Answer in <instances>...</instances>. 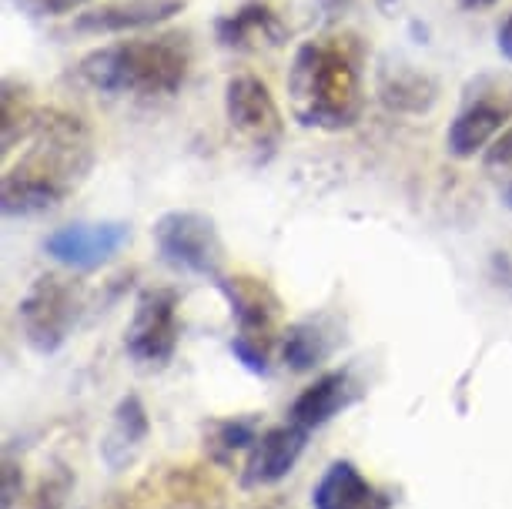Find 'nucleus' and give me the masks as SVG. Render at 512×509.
<instances>
[{"label":"nucleus","instance_id":"obj_24","mask_svg":"<svg viewBox=\"0 0 512 509\" xmlns=\"http://www.w3.org/2000/svg\"><path fill=\"white\" fill-rule=\"evenodd\" d=\"M24 496V476L14 463H4V509H14Z\"/></svg>","mask_w":512,"mask_h":509},{"label":"nucleus","instance_id":"obj_7","mask_svg":"<svg viewBox=\"0 0 512 509\" xmlns=\"http://www.w3.org/2000/svg\"><path fill=\"white\" fill-rule=\"evenodd\" d=\"M225 118L231 131L248 144L251 151H258V158L275 155V148L282 144L285 118L278 108L272 88L255 78V74H235L225 84Z\"/></svg>","mask_w":512,"mask_h":509},{"label":"nucleus","instance_id":"obj_14","mask_svg":"<svg viewBox=\"0 0 512 509\" xmlns=\"http://www.w3.org/2000/svg\"><path fill=\"white\" fill-rule=\"evenodd\" d=\"M315 509H385L375 486L352 463H332L312 493Z\"/></svg>","mask_w":512,"mask_h":509},{"label":"nucleus","instance_id":"obj_4","mask_svg":"<svg viewBox=\"0 0 512 509\" xmlns=\"http://www.w3.org/2000/svg\"><path fill=\"white\" fill-rule=\"evenodd\" d=\"M81 309V288L61 275H41L17 305V322L27 345L41 355L57 352L71 339Z\"/></svg>","mask_w":512,"mask_h":509},{"label":"nucleus","instance_id":"obj_8","mask_svg":"<svg viewBox=\"0 0 512 509\" xmlns=\"http://www.w3.org/2000/svg\"><path fill=\"white\" fill-rule=\"evenodd\" d=\"M178 292L144 288L134 302V315L124 335V349L141 366H164L178 349Z\"/></svg>","mask_w":512,"mask_h":509},{"label":"nucleus","instance_id":"obj_18","mask_svg":"<svg viewBox=\"0 0 512 509\" xmlns=\"http://www.w3.org/2000/svg\"><path fill=\"white\" fill-rule=\"evenodd\" d=\"M328 352H332V335H328L322 319L295 322V325H288L282 335V355L295 372L315 369Z\"/></svg>","mask_w":512,"mask_h":509},{"label":"nucleus","instance_id":"obj_6","mask_svg":"<svg viewBox=\"0 0 512 509\" xmlns=\"http://www.w3.org/2000/svg\"><path fill=\"white\" fill-rule=\"evenodd\" d=\"M154 245L161 258L178 272L221 278V262H225V245L215 222L201 211H168L154 222Z\"/></svg>","mask_w":512,"mask_h":509},{"label":"nucleus","instance_id":"obj_9","mask_svg":"<svg viewBox=\"0 0 512 509\" xmlns=\"http://www.w3.org/2000/svg\"><path fill=\"white\" fill-rule=\"evenodd\" d=\"M131 238V228L124 222H74L57 228L44 238V252L77 272H91L111 262Z\"/></svg>","mask_w":512,"mask_h":509},{"label":"nucleus","instance_id":"obj_11","mask_svg":"<svg viewBox=\"0 0 512 509\" xmlns=\"http://www.w3.org/2000/svg\"><path fill=\"white\" fill-rule=\"evenodd\" d=\"M506 121H512V101H502L496 94H479V98H472L446 131L449 155L459 161L486 155L489 144L506 131Z\"/></svg>","mask_w":512,"mask_h":509},{"label":"nucleus","instance_id":"obj_21","mask_svg":"<svg viewBox=\"0 0 512 509\" xmlns=\"http://www.w3.org/2000/svg\"><path fill=\"white\" fill-rule=\"evenodd\" d=\"M218 432V446L225 449V453H235V449H245V446H255L258 443V432H255V422H218L215 426Z\"/></svg>","mask_w":512,"mask_h":509},{"label":"nucleus","instance_id":"obj_10","mask_svg":"<svg viewBox=\"0 0 512 509\" xmlns=\"http://www.w3.org/2000/svg\"><path fill=\"white\" fill-rule=\"evenodd\" d=\"M181 11H185V0H104L98 7L74 14V31L94 37L134 34L171 21Z\"/></svg>","mask_w":512,"mask_h":509},{"label":"nucleus","instance_id":"obj_25","mask_svg":"<svg viewBox=\"0 0 512 509\" xmlns=\"http://www.w3.org/2000/svg\"><path fill=\"white\" fill-rule=\"evenodd\" d=\"M496 41H499V54H502V57H509V61H512V11H509L506 17H502Z\"/></svg>","mask_w":512,"mask_h":509},{"label":"nucleus","instance_id":"obj_29","mask_svg":"<svg viewBox=\"0 0 512 509\" xmlns=\"http://www.w3.org/2000/svg\"><path fill=\"white\" fill-rule=\"evenodd\" d=\"M375 4H379L382 11H395V7H399V0H375Z\"/></svg>","mask_w":512,"mask_h":509},{"label":"nucleus","instance_id":"obj_12","mask_svg":"<svg viewBox=\"0 0 512 509\" xmlns=\"http://www.w3.org/2000/svg\"><path fill=\"white\" fill-rule=\"evenodd\" d=\"M305 436L308 432L295 422L285 426H272L258 436V443L251 446L248 466H245V483L248 486H272L278 479H285L295 469L298 456L305 453Z\"/></svg>","mask_w":512,"mask_h":509},{"label":"nucleus","instance_id":"obj_16","mask_svg":"<svg viewBox=\"0 0 512 509\" xmlns=\"http://www.w3.org/2000/svg\"><path fill=\"white\" fill-rule=\"evenodd\" d=\"M379 101L395 114H425V111H432V104L439 101V88L429 74L399 67V71H392L382 78Z\"/></svg>","mask_w":512,"mask_h":509},{"label":"nucleus","instance_id":"obj_20","mask_svg":"<svg viewBox=\"0 0 512 509\" xmlns=\"http://www.w3.org/2000/svg\"><path fill=\"white\" fill-rule=\"evenodd\" d=\"M71 489H74V473L57 463L37 479L31 486V493L21 496L17 509H61L67 503V496H71Z\"/></svg>","mask_w":512,"mask_h":509},{"label":"nucleus","instance_id":"obj_5","mask_svg":"<svg viewBox=\"0 0 512 509\" xmlns=\"http://www.w3.org/2000/svg\"><path fill=\"white\" fill-rule=\"evenodd\" d=\"M218 288L238 322L231 352L241 355L245 362H268V349H272L275 339V319L282 312V302L272 292V285L255 275H221Z\"/></svg>","mask_w":512,"mask_h":509},{"label":"nucleus","instance_id":"obj_22","mask_svg":"<svg viewBox=\"0 0 512 509\" xmlns=\"http://www.w3.org/2000/svg\"><path fill=\"white\" fill-rule=\"evenodd\" d=\"M14 4L34 17H67L88 7V0H14Z\"/></svg>","mask_w":512,"mask_h":509},{"label":"nucleus","instance_id":"obj_1","mask_svg":"<svg viewBox=\"0 0 512 509\" xmlns=\"http://www.w3.org/2000/svg\"><path fill=\"white\" fill-rule=\"evenodd\" d=\"M27 151L4 171L0 208L7 218H31L64 205L94 165V134L71 111L41 108Z\"/></svg>","mask_w":512,"mask_h":509},{"label":"nucleus","instance_id":"obj_28","mask_svg":"<svg viewBox=\"0 0 512 509\" xmlns=\"http://www.w3.org/2000/svg\"><path fill=\"white\" fill-rule=\"evenodd\" d=\"M502 201H506V208H512V178H509V185L502 188Z\"/></svg>","mask_w":512,"mask_h":509},{"label":"nucleus","instance_id":"obj_26","mask_svg":"<svg viewBox=\"0 0 512 509\" xmlns=\"http://www.w3.org/2000/svg\"><path fill=\"white\" fill-rule=\"evenodd\" d=\"M315 4H318V11H322L325 17H342L355 4V0H315Z\"/></svg>","mask_w":512,"mask_h":509},{"label":"nucleus","instance_id":"obj_23","mask_svg":"<svg viewBox=\"0 0 512 509\" xmlns=\"http://www.w3.org/2000/svg\"><path fill=\"white\" fill-rule=\"evenodd\" d=\"M482 161H486L489 168H509L512 165V121L506 124V131L489 144V151L482 155Z\"/></svg>","mask_w":512,"mask_h":509},{"label":"nucleus","instance_id":"obj_2","mask_svg":"<svg viewBox=\"0 0 512 509\" xmlns=\"http://www.w3.org/2000/svg\"><path fill=\"white\" fill-rule=\"evenodd\" d=\"M288 101L302 128L349 131L365 108L355 37H315L298 47L288 67Z\"/></svg>","mask_w":512,"mask_h":509},{"label":"nucleus","instance_id":"obj_3","mask_svg":"<svg viewBox=\"0 0 512 509\" xmlns=\"http://www.w3.org/2000/svg\"><path fill=\"white\" fill-rule=\"evenodd\" d=\"M195 47L185 31H158L94 47L77 61V78L101 94L171 98L185 88Z\"/></svg>","mask_w":512,"mask_h":509},{"label":"nucleus","instance_id":"obj_15","mask_svg":"<svg viewBox=\"0 0 512 509\" xmlns=\"http://www.w3.org/2000/svg\"><path fill=\"white\" fill-rule=\"evenodd\" d=\"M352 399V379L345 372H325L308 386L302 396L292 402V419L295 426H302L305 432H312L318 426H325L328 419L338 416Z\"/></svg>","mask_w":512,"mask_h":509},{"label":"nucleus","instance_id":"obj_17","mask_svg":"<svg viewBox=\"0 0 512 509\" xmlns=\"http://www.w3.org/2000/svg\"><path fill=\"white\" fill-rule=\"evenodd\" d=\"M144 439H148V412H144L141 399L138 396L121 399L118 412H114V426L108 432V439H104V459L118 469L138 453Z\"/></svg>","mask_w":512,"mask_h":509},{"label":"nucleus","instance_id":"obj_13","mask_svg":"<svg viewBox=\"0 0 512 509\" xmlns=\"http://www.w3.org/2000/svg\"><path fill=\"white\" fill-rule=\"evenodd\" d=\"M218 41L231 51H255V47H282L288 41V27L272 7L262 0H248L238 11L218 17Z\"/></svg>","mask_w":512,"mask_h":509},{"label":"nucleus","instance_id":"obj_19","mask_svg":"<svg viewBox=\"0 0 512 509\" xmlns=\"http://www.w3.org/2000/svg\"><path fill=\"white\" fill-rule=\"evenodd\" d=\"M0 138H4V151H11L14 144L27 141V134H31L37 114H41V108H34L31 98H27L24 88H17L14 81L4 84V98H0Z\"/></svg>","mask_w":512,"mask_h":509},{"label":"nucleus","instance_id":"obj_27","mask_svg":"<svg viewBox=\"0 0 512 509\" xmlns=\"http://www.w3.org/2000/svg\"><path fill=\"white\" fill-rule=\"evenodd\" d=\"M459 4L466 7V11H486V7H492L496 0H459Z\"/></svg>","mask_w":512,"mask_h":509}]
</instances>
